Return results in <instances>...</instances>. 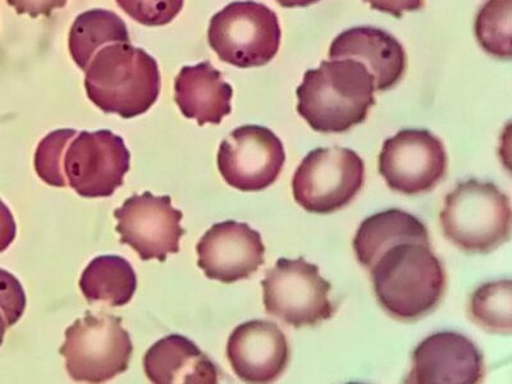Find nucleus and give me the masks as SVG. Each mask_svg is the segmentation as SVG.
Wrapping results in <instances>:
<instances>
[{
    "instance_id": "nucleus-1",
    "label": "nucleus",
    "mask_w": 512,
    "mask_h": 384,
    "mask_svg": "<svg viewBox=\"0 0 512 384\" xmlns=\"http://www.w3.org/2000/svg\"><path fill=\"white\" fill-rule=\"evenodd\" d=\"M376 82L355 59L323 61L305 72L296 90L297 112L320 134H344L367 120L376 105Z\"/></svg>"
},
{
    "instance_id": "nucleus-2",
    "label": "nucleus",
    "mask_w": 512,
    "mask_h": 384,
    "mask_svg": "<svg viewBox=\"0 0 512 384\" xmlns=\"http://www.w3.org/2000/svg\"><path fill=\"white\" fill-rule=\"evenodd\" d=\"M369 271L379 305L402 322L432 313L445 295V269L431 245L402 242L382 254Z\"/></svg>"
},
{
    "instance_id": "nucleus-3",
    "label": "nucleus",
    "mask_w": 512,
    "mask_h": 384,
    "mask_svg": "<svg viewBox=\"0 0 512 384\" xmlns=\"http://www.w3.org/2000/svg\"><path fill=\"white\" fill-rule=\"evenodd\" d=\"M88 98L104 113L130 120L149 111L160 93L157 61L130 43L109 44L86 68Z\"/></svg>"
},
{
    "instance_id": "nucleus-4",
    "label": "nucleus",
    "mask_w": 512,
    "mask_h": 384,
    "mask_svg": "<svg viewBox=\"0 0 512 384\" xmlns=\"http://www.w3.org/2000/svg\"><path fill=\"white\" fill-rule=\"evenodd\" d=\"M440 219L446 239L466 253H492L510 240V199L492 182L472 178L457 184Z\"/></svg>"
},
{
    "instance_id": "nucleus-5",
    "label": "nucleus",
    "mask_w": 512,
    "mask_h": 384,
    "mask_svg": "<svg viewBox=\"0 0 512 384\" xmlns=\"http://www.w3.org/2000/svg\"><path fill=\"white\" fill-rule=\"evenodd\" d=\"M134 346L122 319L105 313H86L66 331L59 354L73 381L103 383L126 372Z\"/></svg>"
},
{
    "instance_id": "nucleus-6",
    "label": "nucleus",
    "mask_w": 512,
    "mask_h": 384,
    "mask_svg": "<svg viewBox=\"0 0 512 384\" xmlns=\"http://www.w3.org/2000/svg\"><path fill=\"white\" fill-rule=\"evenodd\" d=\"M282 31L276 13L262 3L233 2L210 21V48L222 62L239 68L262 67L280 50Z\"/></svg>"
},
{
    "instance_id": "nucleus-7",
    "label": "nucleus",
    "mask_w": 512,
    "mask_h": 384,
    "mask_svg": "<svg viewBox=\"0 0 512 384\" xmlns=\"http://www.w3.org/2000/svg\"><path fill=\"white\" fill-rule=\"evenodd\" d=\"M268 314L295 328L313 327L336 313L329 292L332 285L320 276L318 265L281 258L262 281Z\"/></svg>"
},
{
    "instance_id": "nucleus-8",
    "label": "nucleus",
    "mask_w": 512,
    "mask_h": 384,
    "mask_svg": "<svg viewBox=\"0 0 512 384\" xmlns=\"http://www.w3.org/2000/svg\"><path fill=\"white\" fill-rule=\"evenodd\" d=\"M365 180L364 160L354 150L331 146L312 150L292 178L294 199L306 212L331 214L349 205Z\"/></svg>"
},
{
    "instance_id": "nucleus-9",
    "label": "nucleus",
    "mask_w": 512,
    "mask_h": 384,
    "mask_svg": "<svg viewBox=\"0 0 512 384\" xmlns=\"http://www.w3.org/2000/svg\"><path fill=\"white\" fill-rule=\"evenodd\" d=\"M63 171L82 198H108L130 171V152L112 131H82L67 146Z\"/></svg>"
},
{
    "instance_id": "nucleus-10",
    "label": "nucleus",
    "mask_w": 512,
    "mask_h": 384,
    "mask_svg": "<svg viewBox=\"0 0 512 384\" xmlns=\"http://www.w3.org/2000/svg\"><path fill=\"white\" fill-rule=\"evenodd\" d=\"M447 163L445 145L431 131L402 130L384 141L378 168L393 191L420 195L443 180Z\"/></svg>"
},
{
    "instance_id": "nucleus-11",
    "label": "nucleus",
    "mask_w": 512,
    "mask_h": 384,
    "mask_svg": "<svg viewBox=\"0 0 512 384\" xmlns=\"http://www.w3.org/2000/svg\"><path fill=\"white\" fill-rule=\"evenodd\" d=\"M286 154L280 137L263 126H241L222 141L218 169L223 180L245 192L272 186L285 166Z\"/></svg>"
},
{
    "instance_id": "nucleus-12",
    "label": "nucleus",
    "mask_w": 512,
    "mask_h": 384,
    "mask_svg": "<svg viewBox=\"0 0 512 384\" xmlns=\"http://www.w3.org/2000/svg\"><path fill=\"white\" fill-rule=\"evenodd\" d=\"M114 218L121 244L130 245L141 259L166 262L169 254L180 251L184 214L172 207L169 196H154L149 191L131 196L114 210Z\"/></svg>"
},
{
    "instance_id": "nucleus-13",
    "label": "nucleus",
    "mask_w": 512,
    "mask_h": 384,
    "mask_svg": "<svg viewBox=\"0 0 512 384\" xmlns=\"http://www.w3.org/2000/svg\"><path fill=\"white\" fill-rule=\"evenodd\" d=\"M196 251L205 276L222 283L248 280L264 264L262 235L248 223L214 224L201 237Z\"/></svg>"
},
{
    "instance_id": "nucleus-14",
    "label": "nucleus",
    "mask_w": 512,
    "mask_h": 384,
    "mask_svg": "<svg viewBox=\"0 0 512 384\" xmlns=\"http://www.w3.org/2000/svg\"><path fill=\"white\" fill-rule=\"evenodd\" d=\"M484 378L483 354L461 333L445 331L425 338L413 352L405 383L477 384Z\"/></svg>"
},
{
    "instance_id": "nucleus-15",
    "label": "nucleus",
    "mask_w": 512,
    "mask_h": 384,
    "mask_svg": "<svg viewBox=\"0 0 512 384\" xmlns=\"http://www.w3.org/2000/svg\"><path fill=\"white\" fill-rule=\"evenodd\" d=\"M227 358L233 372L246 383H272L285 372L290 345L271 320L242 323L228 338Z\"/></svg>"
},
{
    "instance_id": "nucleus-16",
    "label": "nucleus",
    "mask_w": 512,
    "mask_h": 384,
    "mask_svg": "<svg viewBox=\"0 0 512 384\" xmlns=\"http://www.w3.org/2000/svg\"><path fill=\"white\" fill-rule=\"evenodd\" d=\"M331 59H355L372 73L376 91L395 88L408 68V56L395 36L372 26L341 32L329 48Z\"/></svg>"
},
{
    "instance_id": "nucleus-17",
    "label": "nucleus",
    "mask_w": 512,
    "mask_h": 384,
    "mask_svg": "<svg viewBox=\"0 0 512 384\" xmlns=\"http://www.w3.org/2000/svg\"><path fill=\"white\" fill-rule=\"evenodd\" d=\"M233 89L210 62L182 68L175 80V102L199 126L219 125L232 112Z\"/></svg>"
},
{
    "instance_id": "nucleus-18",
    "label": "nucleus",
    "mask_w": 512,
    "mask_h": 384,
    "mask_svg": "<svg viewBox=\"0 0 512 384\" xmlns=\"http://www.w3.org/2000/svg\"><path fill=\"white\" fill-rule=\"evenodd\" d=\"M146 377L155 384H216L218 368L189 338L171 335L154 344L144 358Z\"/></svg>"
},
{
    "instance_id": "nucleus-19",
    "label": "nucleus",
    "mask_w": 512,
    "mask_h": 384,
    "mask_svg": "<svg viewBox=\"0 0 512 384\" xmlns=\"http://www.w3.org/2000/svg\"><path fill=\"white\" fill-rule=\"evenodd\" d=\"M402 242L431 245L429 232L422 221L404 210L390 209L365 219L352 245L359 263L370 269L382 254Z\"/></svg>"
},
{
    "instance_id": "nucleus-20",
    "label": "nucleus",
    "mask_w": 512,
    "mask_h": 384,
    "mask_svg": "<svg viewBox=\"0 0 512 384\" xmlns=\"http://www.w3.org/2000/svg\"><path fill=\"white\" fill-rule=\"evenodd\" d=\"M137 287L134 268L117 255L95 258L82 273L80 288L89 303L123 306L132 300Z\"/></svg>"
},
{
    "instance_id": "nucleus-21",
    "label": "nucleus",
    "mask_w": 512,
    "mask_h": 384,
    "mask_svg": "<svg viewBox=\"0 0 512 384\" xmlns=\"http://www.w3.org/2000/svg\"><path fill=\"white\" fill-rule=\"evenodd\" d=\"M116 43H130V35L125 21L107 9L82 13L73 22L68 39L71 57L82 71L100 49Z\"/></svg>"
},
{
    "instance_id": "nucleus-22",
    "label": "nucleus",
    "mask_w": 512,
    "mask_h": 384,
    "mask_svg": "<svg viewBox=\"0 0 512 384\" xmlns=\"http://www.w3.org/2000/svg\"><path fill=\"white\" fill-rule=\"evenodd\" d=\"M511 287L510 280L488 282L474 292L469 303V314L484 331L497 333V335H510Z\"/></svg>"
},
{
    "instance_id": "nucleus-23",
    "label": "nucleus",
    "mask_w": 512,
    "mask_h": 384,
    "mask_svg": "<svg viewBox=\"0 0 512 384\" xmlns=\"http://www.w3.org/2000/svg\"><path fill=\"white\" fill-rule=\"evenodd\" d=\"M512 0H487L475 18V36L489 56L506 59L511 48Z\"/></svg>"
},
{
    "instance_id": "nucleus-24",
    "label": "nucleus",
    "mask_w": 512,
    "mask_h": 384,
    "mask_svg": "<svg viewBox=\"0 0 512 384\" xmlns=\"http://www.w3.org/2000/svg\"><path fill=\"white\" fill-rule=\"evenodd\" d=\"M76 136V130L63 128V130L50 132L40 141L35 154V169L45 184L54 187L68 185L63 171V159L67 146Z\"/></svg>"
},
{
    "instance_id": "nucleus-25",
    "label": "nucleus",
    "mask_w": 512,
    "mask_h": 384,
    "mask_svg": "<svg viewBox=\"0 0 512 384\" xmlns=\"http://www.w3.org/2000/svg\"><path fill=\"white\" fill-rule=\"evenodd\" d=\"M118 7L139 24L168 25L184 8L185 0H116Z\"/></svg>"
},
{
    "instance_id": "nucleus-26",
    "label": "nucleus",
    "mask_w": 512,
    "mask_h": 384,
    "mask_svg": "<svg viewBox=\"0 0 512 384\" xmlns=\"http://www.w3.org/2000/svg\"><path fill=\"white\" fill-rule=\"evenodd\" d=\"M26 309L24 287L12 273L0 269V312L12 327L22 318Z\"/></svg>"
},
{
    "instance_id": "nucleus-27",
    "label": "nucleus",
    "mask_w": 512,
    "mask_h": 384,
    "mask_svg": "<svg viewBox=\"0 0 512 384\" xmlns=\"http://www.w3.org/2000/svg\"><path fill=\"white\" fill-rule=\"evenodd\" d=\"M68 0H7L9 6L16 9L18 15L32 18L50 16L56 9L66 7Z\"/></svg>"
},
{
    "instance_id": "nucleus-28",
    "label": "nucleus",
    "mask_w": 512,
    "mask_h": 384,
    "mask_svg": "<svg viewBox=\"0 0 512 384\" xmlns=\"http://www.w3.org/2000/svg\"><path fill=\"white\" fill-rule=\"evenodd\" d=\"M376 11L387 13L396 18L404 16L405 12L420 11L425 6V0H364Z\"/></svg>"
},
{
    "instance_id": "nucleus-29",
    "label": "nucleus",
    "mask_w": 512,
    "mask_h": 384,
    "mask_svg": "<svg viewBox=\"0 0 512 384\" xmlns=\"http://www.w3.org/2000/svg\"><path fill=\"white\" fill-rule=\"evenodd\" d=\"M17 235V226L11 210L0 200V253L6 251Z\"/></svg>"
},
{
    "instance_id": "nucleus-30",
    "label": "nucleus",
    "mask_w": 512,
    "mask_h": 384,
    "mask_svg": "<svg viewBox=\"0 0 512 384\" xmlns=\"http://www.w3.org/2000/svg\"><path fill=\"white\" fill-rule=\"evenodd\" d=\"M283 8H305L318 3L319 0H276Z\"/></svg>"
},
{
    "instance_id": "nucleus-31",
    "label": "nucleus",
    "mask_w": 512,
    "mask_h": 384,
    "mask_svg": "<svg viewBox=\"0 0 512 384\" xmlns=\"http://www.w3.org/2000/svg\"><path fill=\"white\" fill-rule=\"evenodd\" d=\"M7 328H8V326H7L6 318H4L3 313L0 312V346H2V344H3L4 335H6Z\"/></svg>"
}]
</instances>
